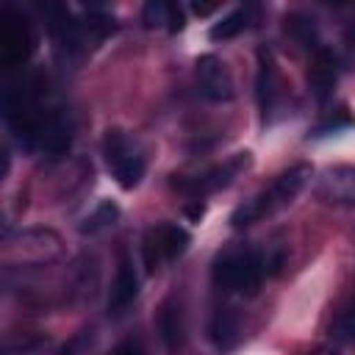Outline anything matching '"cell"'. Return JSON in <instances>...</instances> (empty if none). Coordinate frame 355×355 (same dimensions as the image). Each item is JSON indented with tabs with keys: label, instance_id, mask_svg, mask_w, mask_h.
<instances>
[{
	"label": "cell",
	"instance_id": "2e32d148",
	"mask_svg": "<svg viewBox=\"0 0 355 355\" xmlns=\"http://www.w3.org/2000/svg\"><path fill=\"white\" fill-rule=\"evenodd\" d=\"M222 3H225V0H189L191 11H194L197 17H211Z\"/></svg>",
	"mask_w": 355,
	"mask_h": 355
},
{
	"label": "cell",
	"instance_id": "9c48e42d",
	"mask_svg": "<svg viewBox=\"0 0 355 355\" xmlns=\"http://www.w3.org/2000/svg\"><path fill=\"white\" fill-rule=\"evenodd\" d=\"M308 80H311V89L316 94V100H327L336 89V55L324 47H316V55H313V67L308 72Z\"/></svg>",
	"mask_w": 355,
	"mask_h": 355
},
{
	"label": "cell",
	"instance_id": "7c38bea8",
	"mask_svg": "<svg viewBox=\"0 0 355 355\" xmlns=\"http://www.w3.org/2000/svg\"><path fill=\"white\" fill-rule=\"evenodd\" d=\"M239 333H241V327H239V316H236L233 311H219V313L214 316V322H211V341H214L219 349L236 347Z\"/></svg>",
	"mask_w": 355,
	"mask_h": 355
},
{
	"label": "cell",
	"instance_id": "d6986e66",
	"mask_svg": "<svg viewBox=\"0 0 355 355\" xmlns=\"http://www.w3.org/2000/svg\"><path fill=\"white\" fill-rule=\"evenodd\" d=\"M83 6H89V11H100L103 8V0H83Z\"/></svg>",
	"mask_w": 355,
	"mask_h": 355
},
{
	"label": "cell",
	"instance_id": "ffe728a7",
	"mask_svg": "<svg viewBox=\"0 0 355 355\" xmlns=\"http://www.w3.org/2000/svg\"><path fill=\"white\" fill-rule=\"evenodd\" d=\"M322 3H327V6H333V8H341V6H347L349 0H322Z\"/></svg>",
	"mask_w": 355,
	"mask_h": 355
},
{
	"label": "cell",
	"instance_id": "7a4b0ae2",
	"mask_svg": "<svg viewBox=\"0 0 355 355\" xmlns=\"http://www.w3.org/2000/svg\"><path fill=\"white\" fill-rule=\"evenodd\" d=\"M214 283L222 291H236V294H258L261 280H263V258L255 250H239V252H225L214 261Z\"/></svg>",
	"mask_w": 355,
	"mask_h": 355
},
{
	"label": "cell",
	"instance_id": "5b68a950",
	"mask_svg": "<svg viewBox=\"0 0 355 355\" xmlns=\"http://www.w3.org/2000/svg\"><path fill=\"white\" fill-rule=\"evenodd\" d=\"M33 50V33L25 17L14 8L0 11V61L3 64H22Z\"/></svg>",
	"mask_w": 355,
	"mask_h": 355
},
{
	"label": "cell",
	"instance_id": "5bb4252c",
	"mask_svg": "<svg viewBox=\"0 0 355 355\" xmlns=\"http://www.w3.org/2000/svg\"><path fill=\"white\" fill-rule=\"evenodd\" d=\"M116 219H119V205L116 202H111V200H103L86 219H83V225H80V233L83 236H94V233H103V230H108L111 225H116Z\"/></svg>",
	"mask_w": 355,
	"mask_h": 355
},
{
	"label": "cell",
	"instance_id": "52a82bcc",
	"mask_svg": "<svg viewBox=\"0 0 355 355\" xmlns=\"http://www.w3.org/2000/svg\"><path fill=\"white\" fill-rule=\"evenodd\" d=\"M247 155H250V153H239L233 161H227V164H222V166H214V169H208V172H202V175H197V178H178V180H172V186L180 189V191H186V194H191V197H200V194L225 189V186L250 164Z\"/></svg>",
	"mask_w": 355,
	"mask_h": 355
},
{
	"label": "cell",
	"instance_id": "4fadbf2b",
	"mask_svg": "<svg viewBox=\"0 0 355 355\" xmlns=\"http://www.w3.org/2000/svg\"><path fill=\"white\" fill-rule=\"evenodd\" d=\"M158 330H161L166 347H178L183 341V313H180V305H175L172 300L164 302V308L158 313Z\"/></svg>",
	"mask_w": 355,
	"mask_h": 355
},
{
	"label": "cell",
	"instance_id": "6da1fadb",
	"mask_svg": "<svg viewBox=\"0 0 355 355\" xmlns=\"http://www.w3.org/2000/svg\"><path fill=\"white\" fill-rule=\"evenodd\" d=\"M308 178H311V166H308V164H294V166H288L286 172H280V175L275 178V183H272L269 189H263L252 202L241 205V208L230 216L233 227H247V225H252V222H258V219H263V216H272V214L283 211V208H286L288 202H294V197L305 189Z\"/></svg>",
	"mask_w": 355,
	"mask_h": 355
},
{
	"label": "cell",
	"instance_id": "8fae6325",
	"mask_svg": "<svg viewBox=\"0 0 355 355\" xmlns=\"http://www.w3.org/2000/svg\"><path fill=\"white\" fill-rule=\"evenodd\" d=\"M255 92H258V105L266 116V111H272L275 97H277V69H275V58L272 53H258V78H255Z\"/></svg>",
	"mask_w": 355,
	"mask_h": 355
},
{
	"label": "cell",
	"instance_id": "3957f363",
	"mask_svg": "<svg viewBox=\"0 0 355 355\" xmlns=\"http://www.w3.org/2000/svg\"><path fill=\"white\" fill-rule=\"evenodd\" d=\"M103 153H105V164H108L111 175L116 178L119 189L130 191V189H136L141 183L144 169H147V161H144V155L133 147V141L122 130H108L105 133Z\"/></svg>",
	"mask_w": 355,
	"mask_h": 355
},
{
	"label": "cell",
	"instance_id": "30bf717a",
	"mask_svg": "<svg viewBox=\"0 0 355 355\" xmlns=\"http://www.w3.org/2000/svg\"><path fill=\"white\" fill-rule=\"evenodd\" d=\"M255 19H258V3L255 0H241V6L236 8V11H230L222 22H216L214 28H211V39L214 42H225V39H233V36H239L241 31H247V28H252L255 25Z\"/></svg>",
	"mask_w": 355,
	"mask_h": 355
},
{
	"label": "cell",
	"instance_id": "ba28073f",
	"mask_svg": "<svg viewBox=\"0 0 355 355\" xmlns=\"http://www.w3.org/2000/svg\"><path fill=\"white\" fill-rule=\"evenodd\" d=\"M136 294H139V275H136V269H133L128 261H122V263H119V269H116L114 286H111L108 313H114V316L125 313V308L136 300Z\"/></svg>",
	"mask_w": 355,
	"mask_h": 355
},
{
	"label": "cell",
	"instance_id": "8992f818",
	"mask_svg": "<svg viewBox=\"0 0 355 355\" xmlns=\"http://www.w3.org/2000/svg\"><path fill=\"white\" fill-rule=\"evenodd\" d=\"M197 80H200V92L211 103H230L236 94L233 75H230L227 64L211 53L197 58Z\"/></svg>",
	"mask_w": 355,
	"mask_h": 355
},
{
	"label": "cell",
	"instance_id": "e0dca14e",
	"mask_svg": "<svg viewBox=\"0 0 355 355\" xmlns=\"http://www.w3.org/2000/svg\"><path fill=\"white\" fill-rule=\"evenodd\" d=\"M186 214H189L194 222H200V216L205 214V208H202V205H200V200H197V205H189V208H186Z\"/></svg>",
	"mask_w": 355,
	"mask_h": 355
},
{
	"label": "cell",
	"instance_id": "ac0fdd59",
	"mask_svg": "<svg viewBox=\"0 0 355 355\" xmlns=\"http://www.w3.org/2000/svg\"><path fill=\"white\" fill-rule=\"evenodd\" d=\"M6 172H8V153L0 147V180L6 178Z\"/></svg>",
	"mask_w": 355,
	"mask_h": 355
},
{
	"label": "cell",
	"instance_id": "277c9868",
	"mask_svg": "<svg viewBox=\"0 0 355 355\" xmlns=\"http://www.w3.org/2000/svg\"><path fill=\"white\" fill-rule=\"evenodd\" d=\"M189 241L191 236L180 227V225H155L144 233V241H141V258H144V269L147 272H155L164 261H175L180 258L186 250H189Z\"/></svg>",
	"mask_w": 355,
	"mask_h": 355
},
{
	"label": "cell",
	"instance_id": "9a60e30c",
	"mask_svg": "<svg viewBox=\"0 0 355 355\" xmlns=\"http://www.w3.org/2000/svg\"><path fill=\"white\" fill-rule=\"evenodd\" d=\"M286 22H288L286 28H291V33H294L302 44H308V47H311V42H313V47H316V33H313L311 19H305V17H288Z\"/></svg>",
	"mask_w": 355,
	"mask_h": 355
}]
</instances>
